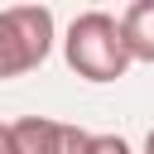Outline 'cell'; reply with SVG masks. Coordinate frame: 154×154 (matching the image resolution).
Returning a JSON list of instances; mask_svg holds the SVG:
<instances>
[{"label": "cell", "instance_id": "6da1fadb", "mask_svg": "<svg viewBox=\"0 0 154 154\" xmlns=\"http://www.w3.org/2000/svg\"><path fill=\"white\" fill-rule=\"evenodd\" d=\"M63 53H67V67L87 82H116L125 77V67L135 63L130 48H125V34H120V19L106 14V10H87L67 24V38H63Z\"/></svg>", "mask_w": 154, "mask_h": 154}, {"label": "cell", "instance_id": "7a4b0ae2", "mask_svg": "<svg viewBox=\"0 0 154 154\" xmlns=\"http://www.w3.org/2000/svg\"><path fill=\"white\" fill-rule=\"evenodd\" d=\"M53 48V10L48 5H10L0 10V77H19L38 67Z\"/></svg>", "mask_w": 154, "mask_h": 154}, {"label": "cell", "instance_id": "3957f363", "mask_svg": "<svg viewBox=\"0 0 154 154\" xmlns=\"http://www.w3.org/2000/svg\"><path fill=\"white\" fill-rule=\"evenodd\" d=\"M120 34L135 63H154V0H135L120 14Z\"/></svg>", "mask_w": 154, "mask_h": 154}, {"label": "cell", "instance_id": "277c9868", "mask_svg": "<svg viewBox=\"0 0 154 154\" xmlns=\"http://www.w3.org/2000/svg\"><path fill=\"white\" fill-rule=\"evenodd\" d=\"M14 135V154H58V135H63V120H48V116H24L10 125Z\"/></svg>", "mask_w": 154, "mask_h": 154}, {"label": "cell", "instance_id": "5b68a950", "mask_svg": "<svg viewBox=\"0 0 154 154\" xmlns=\"http://www.w3.org/2000/svg\"><path fill=\"white\" fill-rule=\"evenodd\" d=\"M91 144H96V135L82 125H63V135H58V154H91Z\"/></svg>", "mask_w": 154, "mask_h": 154}, {"label": "cell", "instance_id": "8992f818", "mask_svg": "<svg viewBox=\"0 0 154 154\" xmlns=\"http://www.w3.org/2000/svg\"><path fill=\"white\" fill-rule=\"evenodd\" d=\"M91 154H130V144H125L120 135H96V144H91Z\"/></svg>", "mask_w": 154, "mask_h": 154}, {"label": "cell", "instance_id": "52a82bcc", "mask_svg": "<svg viewBox=\"0 0 154 154\" xmlns=\"http://www.w3.org/2000/svg\"><path fill=\"white\" fill-rule=\"evenodd\" d=\"M0 154H14V135H10V125H0Z\"/></svg>", "mask_w": 154, "mask_h": 154}, {"label": "cell", "instance_id": "ba28073f", "mask_svg": "<svg viewBox=\"0 0 154 154\" xmlns=\"http://www.w3.org/2000/svg\"><path fill=\"white\" fill-rule=\"evenodd\" d=\"M144 154H154V130H149V135H144Z\"/></svg>", "mask_w": 154, "mask_h": 154}]
</instances>
